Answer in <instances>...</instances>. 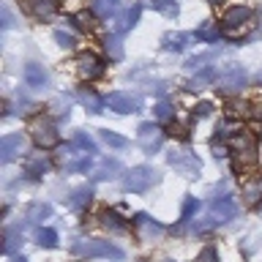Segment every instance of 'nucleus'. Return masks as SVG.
I'll return each mask as SVG.
<instances>
[{"label": "nucleus", "mask_w": 262, "mask_h": 262, "mask_svg": "<svg viewBox=\"0 0 262 262\" xmlns=\"http://www.w3.org/2000/svg\"><path fill=\"white\" fill-rule=\"evenodd\" d=\"M246 79H249V74H246L243 66H227L216 77V88L221 93H235V90H241L246 85Z\"/></svg>", "instance_id": "nucleus-1"}, {"label": "nucleus", "mask_w": 262, "mask_h": 262, "mask_svg": "<svg viewBox=\"0 0 262 262\" xmlns=\"http://www.w3.org/2000/svg\"><path fill=\"white\" fill-rule=\"evenodd\" d=\"M30 134L33 139H36V145L38 147H52L57 145V128H55V123L49 120V118H38V120H33V126H30Z\"/></svg>", "instance_id": "nucleus-2"}, {"label": "nucleus", "mask_w": 262, "mask_h": 262, "mask_svg": "<svg viewBox=\"0 0 262 262\" xmlns=\"http://www.w3.org/2000/svg\"><path fill=\"white\" fill-rule=\"evenodd\" d=\"M251 16H254V14H251L249 6H232V8H227V11H224V16H221V28L229 30V33H232V30H241L243 25L251 19Z\"/></svg>", "instance_id": "nucleus-3"}, {"label": "nucleus", "mask_w": 262, "mask_h": 262, "mask_svg": "<svg viewBox=\"0 0 262 262\" xmlns=\"http://www.w3.org/2000/svg\"><path fill=\"white\" fill-rule=\"evenodd\" d=\"M77 71H79L82 79H98L104 74V63L98 60L93 52H82L77 57Z\"/></svg>", "instance_id": "nucleus-4"}, {"label": "nucleus", "mask_w": 262, "mask_h": 262, "mask_svg": "<svg viewBox=\"0 0 262 262\" xmlns=\"http://www.w3.org/2000/svg\"><path fill=\"white\" fill-rule=\"evenodd\" d=\"M153 180H156V172L153 169L137 167V169H131L128 175H126V188H131V191H145Z\"/></svg>", "instance_id": "nucleus-5"}, {"label": "nucleus", "mask_w": 262, "mask_h": 262, "mask_svg": "<svg viewBox=\"0 0 262 262\" xmlns=\"http://www.w3.org/2000/svg\"><path fill=\"white\" fill-rule=\"evenodd\" d=\"M77 251L88 254V257H115V259H120V257H123V254L115 249V246L104 243V241H88V243H79V246H77Z\"/></svg>", "instance_id": "nucleus-6"}, {"label": "nucleus", "mask_w": 262, "mask_h": 262, "mask_svg": "<svg viewBox=\"0 0 262 262\" xmlns=\"http://www.w3.org/2000/svg\"><path fill=\"white\" fill-rule=\"evenodd\" d=\"M169 164H172V167H175L178 172H183L186 178L196 175V169H200V161H196V156L186 153V150H180V153H172V156H169Z\"/></svg>", "instance_id": "nucleus-7"}, {"label": "nucleus", "mask_w": 262, "mask_h": 262, "mask_svg": "<svg viewBox=\"0 0 262 262\" xmlns=\"http://www.w3.org/2000/svg\"><path fill=\"white\" fill-rule=\"evenodd\" d=\"M106 104H110V110L126 115V112H137L139 110V98L131 96V93H112L106 98Z\"/></svg>", "instance_id": "nucleus-8"}, {"label": "nucleus", "mask_w": 262, "mask_h": 262, "mask_svg": "<svg viewBox=\"0 0 262 262\" xmlns=\"http://www.w3.org/2000/svg\"><path fill=\"white\" fill-rule=\"evenodd\" d=\"M25 82H28V88L41 90V88H47V85H49V74H47L44 66L28 63V66H25Z\"/></svg>", "instance_id": "nucleus-9"}, {"label": "nucleus", "mask_w": 262, "mask_h": 262, "mask_svg": "<svg viewBox=\"0 0 262 262\" xmlns=\"http://www.w3.org/2000/svg\"><path fill=\"white\" fill-rule=\"evenodd\" d=\"M137 19H139V6L128 8V11H123L120 16H115V19H112V33H115V36H123L126 30L134 28Z\"/></svg>", "instance_id": "nucleus-10"}, {"label": "nucleus", "mask_w": 262, "mask_h": 262, "mask_svg": "<svg viewBox=\"0 0 262 262\" xmlns=\"http://www.w3.org/2000/svg\"><path fill=\"white\" fill-rule=\"evenodd\" d=\"M25 6L36 19H49L57 11V0H25Z\"/></svg>", "instance_id": "nucleus-11"}, {"label": "nucleus", "mask_w": 262, "mask_h": 262, "mask_svg": "<svg viewBox=\"0 0 262 262\" xmlns=\"http://www.w3.org/2000/svg\"><path fill=\"white\" fill-rule=\"evenodd\" d=\"M0 153H3V161H11L14 156L25 153V137L22 134L3 137V142H0Z\"/></svg>", "instance_id": "nucleus-12"}, {"label": "nucleus", "mask_w": 262, "mask_h": 262, "mask_svg": "<svg viewBox=\"0 0 262 262\" xmlns=\"http://www.w3.org/2000/svg\"><path fill=\"white\" fill-rule=\"evenodd\" d=\"M139 142H142L145 150L159 147L161 145V128L153 126V123H142V126H139Z\"/></svg>", "instance_id": "nucleus-13"}, {"label": "nucleus", "mask_w": 262, "mask_h": 262, "mask_svg": "<svg viewBox=\"0 0 262 262\" xmlns=\"http://www.w3.org/2000/svg\"><path fill=\"white\" fill-rule=\"evenodd\" d=\"M191 41H194V36H188V33H167V36L161 38V44L167 52H183Z\"/></svg>", "instance_id": "nucleus-14"}, {"label": "nucleus", "mask_w": 262, "mask_h": 262, "mask_svg": "<svg viewBox=\"0 0 262 262\" xmlns=\"http://www.w3.org/2000/svg\"><path fill=\"white\" fill-rule=\"evenodd\" d=\"M213 213L221 219V221H227V219H232L235 216V202L229 200V196H221V200L213 202Z\"/></svg>", "instance_id": "nucleus-15"}, {"label": "nucleus", "mask_w": 262, "mask_h": 262, "mask_svg": "<svg viewBox=\"0 0 262 262\" xmlns=\"http://www.w3.org/2000/svg\"><path fill=\"white\" fill-rule=\"evenodd\" d=\"M90 11H93L96 16H112L115 11H118V0H93L90 3Z\"/></svg>", "instance_id": "nucleus-16"}, {"label": "nucleus", "mask_w": 262, "mask_h": 262, "mask_svg": "<svg viewBox=\"0 0 262 262\" xmlns=\"http://www.w3.org/2000/svg\"><path fill=\"white\" fill-rule=\"evenodd\" d=\"M77 98H79V101L88 106L90 112H101V106H104V101H101V98H98V96L93 93V90H79Z\"/></svg>", "instance_id": "nucleus-17"}, {"label": "nucleus", "mask_w": 262, "mask_h": 262, "mask_svg": "<svg viewBox=\"0 0 262 262\" xmlns=\"http://www.w3.org/2000/svg\"><path fill=\"white\" fill-rule=\"evenodd\" d=\"M219 25L213 22V19H208V22H202L200 25V30H196V38H202V41H219Z\"/></svg>", "instance_id": "nucleus-18"}, {"label": "nucleus", "mask_w": 262, "mask_h": 262, "mask_svg": "<svg viewBox=\"0 0 262 262\" xmlns=\"http://www.w3.org/2000/svg\"><path fill=\"white\" fill-rule=\"evenodd\" d=\"M213 79H216V71H213V69H205V71H200L191 82H188V90H202L205 85H210Z\"/></svg>", "instance_id": "nucleus-19"}, {"label": "nucleus", "mask_w": 262, "mask_h": 262, "mask_svg": "<svg viewBox=\"0 0 262 262\" xmlns=\"http://www.w3.org/2000/svg\"><path fill=\"white\" fill-rule=\"evenodd\" d=\"M104 49H106V55H110V60H120L123 57V47H120V36H106L104 41Z\"/></svg>", "instance_id": "nucleus-20"}, {"label": "nucleus", "mask_w": 262, "mask_h": 262, "mask_svg": "<svg viewBox=\"0 0 262 262\" xmlns=\"http://www.w3.org/2000/svg\"><path fill=\"white\" fill-rule=\"evenodd\" d=\"M145 6H150V8H156V11L167 14V16H175L178 14L175 0H145Z\"/></svg>", "instance_id": "nucleus-21"}, {"label": "nucleus", "mask_w": 262, "mask_h": 262, "mask_svg": "<svg viewBox=\"0 0 262 262\" xmlns=\"http://www.w3.org/2000/svg\"><path fill=\"white\" fill-rule=\"evenodd\" d=\"M74 145H77V147H82L85 153H96V145H93V139H90V137L85 134V131H79V134L74 137Z\"/></svg>", "instance_id": "nucleus-22"}, {"label": "nucleus", "mask_w": 262, "mask_h": 262, "mask_svg": "<svg viewBox=\"0 0 262 262\" xmlns=\"http://www.w3.org/2000/svg\"><path fill=\"white\" fill-rule=\"evenodd\" d=\"M101 139H104V142L110 145V147H126V142H128L126 137H120V134H112V131H101Z\"/></svg>", "instance_id": "nucleus-23"}, {"label": "nucleus", "mask_w": 262, "mask_h": 262, "mask_svg": "<svg viewBox=\"0 0 262 262\" xmlns=\"http://www.w3.org/2000/svg\"><path fill=\"white\" fill-rule=\"evenodd\" d=\"M49 167V161L44 159V156H33V159L28 161V172L30 175H36V172H44Z\"/></svg>", "instance_id": "nucleus-24"}, {"label": "nucleus", "mask_w": 262, "mask_h": 262, "mask_svg": "<svg viewBox=\"0 0 262 262\" xmlns=\"http://www.w3.org/2000/svg\"><path fill=\"white\" fill-rule=\"evenodd\" d=\"M55 41L66 49H71L74 44H77V41H74V33H69V30H55Z\"/></svg>", "instance_id": "nucleus-25"}, {"label": "nucleus", "mask_w": 262, "mask_h": 262, "mask_svg": "<svg viewBox=\"0 0 262 262\" xmlns=\"http://www.w3.org/2000/svg\"><path fill=\"white\" fill-rule=\"evenodd\" d=\"M118 169H120V164H118V161H110V159H106V161H101V167H98L96 178H112L110 172H118Z\"/></svg>", "instance_id": "nucleus-26"}, {"label": "nucleus", "mask_w": 262, "mask_h": 262, "mask_svg": "<svg viewBox=\"0 0 262 262\" xmlns=\"http://www.w3.org/2000/svg\"><path fill=\"white\" fill-rule=\"evenodd\" d=\"M156 115H159L161 120H169V118H172V106H169L167 101H161L159 106H156Z\"/></svg>", "instance_id": "nucleus-27"}, {"label": "nucleus", "mask_w": 262, "mask_h": 262, "mask_svg": "<svg viewBox=\"0 0 262 262\" xmlns=\"http://www.w3.org/2000/svg\"><path fill=\"white\" fill-rule=\"evenodd\" d=\"M106 224H110V227H115V229H126V224H123V221H120V216H118V213H106Z\"/></svg>", "instance_id": "nucleus-28"}, {"label": "nucleus", "mask_w": 262, "mask_h": 262, "mask_svg": "<svg viewBox=\"0 0 262 262\" xmlns=\"http://www.w3.org/2000/svg\"><path fill=\"white\" fill-rule=\"evenodd\" d=\"M210 110H213V104L202 101L200 106H194V118H205V115H210Z\"/></svg>", "instance_id": "nucleus-29"}, {"label": "nucleus", "mask_w": 262, "mask_h": 262, "mask_svg": "<svg viewBox=\"0 0 262 262\" xmlns=\"http://www.w3.org/2000/svg\"><path fill=\"white\" fill-rule=\"evenodd\" d=\"M38 237H41V243H47V246H55V243H57V235L52 232V229H44Z\"/></svg>", "instance_id": "nucleus-30"}, {"label": "nucleus", "mask_w": 262, "mask_h": 262, "mask_svg": "<svg viewBox=\"0 0 262 262\" xmlns=\"http://www.w3.org/2000/svg\"><path fill=\"white\" fill-rule=\"evenodd\" d=\"M0 14H3V28H11V25H14V16H11V11H8V6L0 8Z\"/></svg>", "instance_id": "nucleus-31"}, {"label": "nucleus", "mask_w": 262, "mask_h": 262, "mask_svg": "<svg viewBox=\"0 0 262 262\" xmlns=\"http://www.w3.org/2000/svg\"><path fill=\"white\" fill-rule=\"evenodd\" d=\"M200 259H202V262H216V251H213V249H205Z\"/></svg>", "instance_id": "nucleus-32"}, {"label": "nucleus", "mask_w": 262, "mask_h": 262, "mask_svg": "<svg viewBox=\"0 0 262 262\" xmlns=\"http://www.w3.org/2000/svg\"><path fill=\"white\" fill-rule=\"evenodd\" d=\"M251 115H254V118H262V106L257 104V106H254V112H251Z\"/></svg>", "instance_id": "nucleus-33"}, {"label": "nucleus", "mask_w": 262, "mask_h": 262, "mask_svg": "<svg viewBox=\"0 0 262 262\" xmlns=\"http://www.w3.org/2000/svg\"><path fill=\"white\" fill-rule=\"evenodd\" d=\"M208 3H221V0H208Z\"/></svg>", "instance_id": "nucleus-34"}, {"label": "nucleus", "mask_w": 262, "mask_h": 262, "mask_svg": "<svg viewBox=\"0 0 262 262\" xmlns=\"http://www.w3.org/2000/svg\"><path fill=\"white\" fill-rule=\"evenodd\" d=\"M259 82H262V71H259Z\"/></svg>", "instance_id": "nucleus-35"}, {"label": "nucleus", "mask_w": 262, "mask_h": 262, "mask_svg": "<svg viewBox=\"0 0 262 262\" xmlns=\"http://www.w3.org/2000/svg\"><path fill=\"white\" fill-rule=\"evenodd\" d=\"M19 262H25V259H19Z\"/></svg>", "instance_id": "nucleus-36"}]
</instances>
